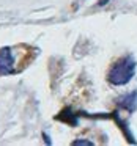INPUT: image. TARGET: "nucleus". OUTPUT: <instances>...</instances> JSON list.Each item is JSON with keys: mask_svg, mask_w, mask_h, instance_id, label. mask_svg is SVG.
I'll return each mask as SVG.
<instances>
[{"mask_svg": "<svg viewBox=\"0 0 137 146\" xmlns=\"http://www.w3.org/2000/svg\"><path fill=\"white\" fill-rule=\"evenodd\" d=\"M136 68H137V63L132 55H126V57L117 60L107 72L109 83L114 86H121L129 83L131 79L134 77V74H136Z\"/></svg>", "mask_w": 137, "mask_h": 146, "instance_id": "obj_1", "label": "nucleus"}, {"mask_svg": "<svg viewBox=\"0 0 137 146\" xmlns=\"http://www.w3.org/2000/svg\"><path fill=\"white\" fill-rule=\"evenodd\" d=\"M14 57L10 47L0 49V76H10L14 74Z\"/></svg>", "mask_w": 137, "mask_h": 146, "instance_id": "obj_2", "label": "nucleus"}, {"mask_svg": "<svg viewBox=\"0 0 137 146\" xmlns=\"http://www.w3.org/2000/svg\"><path fill=\"white\" fill-rule=\"evenodd\" d=\"M118 104H120V107L124 108V110L134 111L137 108V91H131V93H128V94L121 96V98L118 99Z\"/></svg>", "mask_w": 137, "mask_h": 146, "instance_id": "obj_3", "label": "nucleus"}, {"mask_svg": "<svg viewBox=\"0 0 137 146\" xmlns=\"http://www.w3.org/2000/svg\"><path fill=\"white\" fill-rule=\"evenodd\" d=\"M74 146H93V141H88V140H76L73 141Z\"/></svg>", "mask_w": 137, "mask_h": 146, "instance_id": "obj_4", "label": "nucleus"}, {"mask_svg": "<svg viewBox=\"0 0 137 146\" xmlns=\"http://www.w3.org/2000/svg\"><path fill=\"white\" fill-rule=\"evenodd\" d=\"M43 137H44V141H46V143H47V145H52V141H51V138H49V135H47V133H46V132H44V133H43Z\"/></svg>", "mask_w": 137, "mask_h": 146, "instance_id": "obj_5", "label": "nucleus"}, {"mask_svg": "<svg viewBox=\"0 0 137 146\" xmlns=\"http://www.w3.org/2000/svg\"><path fill=\"white\" fill-rule=\"evenodd\" d=\"M106 3H109V0H99V2H98V7H104Z\"/></svg>", "mask_w": 137, "mask_h": 146, "instance_id": "obj_6", "label": "nucleus"}]
</instances>
